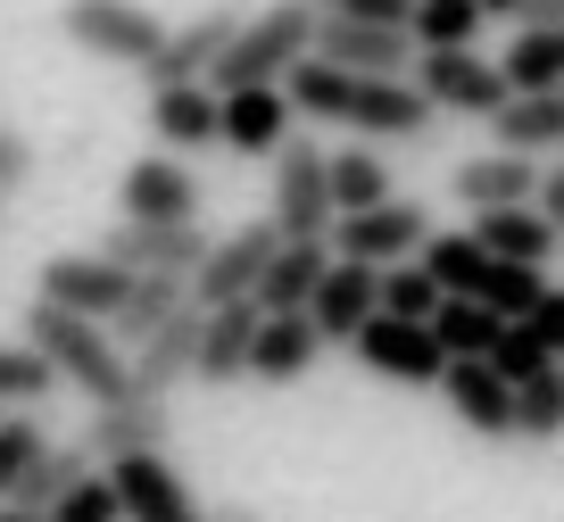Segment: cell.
Masks as SVG:
<instances>
[{
	"mask_svg": "<svg viewBox=\"0 0 564 522\" xmlns=\"http://www.w3.org/2000/svg\"><path fill=\"white\" fill-rule=\"evenodd\" d=\"M274 192H265V225L282 241H324L333 232V192H324V141L316 133H291L274 157Z\"/></svg>",
	"mask_w": 564,
	"mask_h": 522,
	"instance_id": "277c9868",
	"label": "cell"
},
{
	"mask_svg": "<svg viewBox=\"0 0 564 522\" xmlns=\"http://www.w3.org/2000/svg\"><path fill=\"white\" fill-rule=\"evenodd\" d=\"M58 34L75 42V51L108 58V67H150V58L166 51V25L141 9V0H67L58 9Z\"/></svg>",
	"mask_w": 564,
	"mask_h": 522,
	"instance_id": "5b68a950",
	"label": "cell"
},
{
	"mask_svg": "<svg viewBox=\"0 0 564 522\" xmlns=\"http://www.w3.org/2000/svg\"><path fill=\"white\" fill-rule=\"evenodd\" d=\"M448 192H457L474 216H490V208H531V199H540V157H514V150H474L457 174H448Z\"/></svg>",
	"mask_w": 564,
	"mask_h": 522,
	"instance_id": "ffe728a7",
	"label": "cell"
},
{
	"mask_svg": "<svg viewBox=\"0 0 564 522\" xmlns=\"http://www.w3.org/2000/svg\"><path fill=\"white\" fill-rule=\"evenodd\" d=\"M124 291H133V274H124V265H108L100 249H58V258L42 265V298H51V307H67V315H91V324H108Z\"/></svg>",
	"mask_w": 564,
	"mask_h": 522,
	"instance_id": "2e32d148",
	"label": "cell"
},
{
	"mask_svg": "<svg viewBox=\"0 0 564 522\" xmlns=\"http://www.w3.org/2000/svg\"><path fill=\"white\" fill-rule=\"evenodd\" d=\"M406 84L432 100V117H481L490 124L498 108H507V75H498V58H481L474 42H465V51H415Z\"/></svg>",
	"mask_w": 564,
	"mask_h": 522,
	"instance_id": "8992f818",
	"label": "cell"
},
{
	"mask_svg": "<svg viewBox=\"0 0 564 522\" xmlns=\"http://www.w3.org/2000/svg\"><path fill=\"white\" fill-rule=\"evenodd\" d=\"M324 265H333V241H282L274 249V265L258 274V315H300L307 298H316V282H324Z\"/></svg>",
	"mask_w": 564,
	"mask_h": 522,
	"instance_id": "603a6c76",
	"label": "cell"
},
{
	"mask_svg": "<svg viewBox=\"0 0 564 522\" xmlns=\"http://www.w3.org/2000/svg\"><path fill=\"white\" fill-rule=\"evenodd\" d=\"M100 472H108V489H117L124 522H199V514H208V505L192 498V481L166 465V448H150V456H117V465H100Z\"/></svg>",
	"mask_w": 564,
	"mask_h": 522,
	"instance_id": "9c48e42d",
	"label": "cell"
},
{
	"mask_svg": "<svg viewBox=\"0 0 564 522\" xmlns=\"http://www.w3.org/2000/svg\"><path fill=\"white\" fill-rule=\"evenodd\" d=\"M300 315L316 324L324 348H333V340H357V324H366V315H382V265L333 258V265H324V282H316V298H307Z\"/></svg>",
	"mask_w": 564,
	"mask_h": 522,
	"instance_id": "d6986e66",
	"label": "cell"
},
{
	"mask_svg": "<svg viewBox=\"0 0 564 522\" xmlns=\"http://www.w3.org/2000/svg\"><path fill=\"white\" fill-rule=\"evenodd\" d=\"M166 406L159 399H117V406H91V423H84V439L75 448L91 456V465H117V456H150V448H166Z\"/></svg>",
	"mask_w": 564,
	"mask_h": 522,
	"instance_id": "7402d4cb",
	"label": "cell"
},
{
	"mask_svg": "<svg viewBox=\"0 0 564 522\" xmlns=\"http://www.w3.org/2000/svg\"><path fill=\"white\" fill-rule=\"evenodd\" d=\"M42 448H51V439H42V423H34V415H0V498L18 489V472L34 465Z\"/></svg>",
	"mask_w": 564,
	"mask_h": 522,
	"instance_id": "74e56055",
	"label": "cell"
},
{
	"mask_svg": "<svg viewBox=\"0 0 564 522\" xmlns=\"http://www.w3.org/2000/svg\"><path fill=\"white\" fill-rule=\"evenodd\" d=\"M316 58L349 75H406L415 67V42L406 25H373V18H316Z\"/></svg>",
	"mask_w": 564,
	"mask_h": 522,
	"instance_id": "9a60e30c",
	"label": "cell"
},
{
	"mask_svg": "<svg viewBox=\"0 0 564 522\" xmlns=\"http://www.w3.org/2000/svg\"><path fill=\"white\" fill-rule=\"evenodd\" d=\"M382 315H399V324H432V315H441V282L423 274L415 258L382 265Z\"/></svg>",
	"mask_w": 564,
	"mask_h": 522,
	"instance_id": "d590c367",
	"label": "cell"
},
{
	"mask_svg": "<svg viewBox=\"0 0 564 522\" xmlns=\"http://www.w3.org/2000/svg\"><path fill=\"white\" fill-rule=\"evenodd\" d=\"M490 133H498V150H514V157L564 150V91H507V108L490 117Z\"/></svg>",
	"mask_w": 564,
	"mask_h": 522,
	"instance_id": "484cf974",
	"label": "cell"
},
{
	"mask_svg": "<svg viewBox=\"0 0 564 522\" xmlns=\"http://www.w3.org/2000/svg\"><path fill=\"white\" fill-rule=\"evenodd\" d=\"M25 348H34L42 366L58 373V390H75V399H91V406L133 399L124 348L108 340V324H91V315H67V307H51V298H34V307H25Z\"/></svg>",
	"mask_w": 564,
	"mask_h": 522,
	"instance_id": "7a4b0ae2",
	"label": "cell"
},
{
	"mask_svg": "<svg viewBox=\"0 0 564 522\" xmlns=\"http://www.w3.org/2000/svg\"><path fill=\"white\" fill-rule=\"evenodd\" d=\"M556 366H564V357H556Z\"/></svg>",
	"mask_w": 564,
	"mask_h": 522,
	"instance_id": "681fc988",
	"label": "cell"
},
{
	"mask_svg": "<svg viewBox=\"0 0 564 522\" xmlns=\"http://www.w3.org/2000/svg\"><path fill=\"white\" fill-rule=\"evenodd\" d=\"M432 390L448 399V415H457L474 439H514V382L490 366V357H448Z\"/></svg>",
	"mask_w": 564,
	"mask_h": 522,
	"instance_id": "5bb4252c",
	"label": "cell"
},
{
	"mask_svg": "<svg viewBox=\"0 0 564 522\" xmlns=\"http://www.w3.org/2000/svg\"><path fill=\"white\" fill-rule=\"evenodd\" d=\"M258 298H232V307H199V357H192V382H249V340H258Z\"/></svg>",
	"mask_w": 564,
	"mask_h": 522,
	"instance_id": "44dd1931",
	"label": "cell"
},
{
	"mask_svg": "<svg viewBox=\"0 0 564 522\" xmlns=\"http://www.w3.org/2000/svg\"><path fill=\"white\" fill-rule=\"evenodd\" d=\"M274 249H282V232L265 225H241V232H225V241H208V258H199V274H192V307H232V298H249L258 291V274L274 265Z\"/></svg>",
	"mask_w": 564,
	"mask_h": 522,
	"instance_id": "8fae6325",
	"label": "cell"
},
{
	"mask_svg": "<svg viewBox=\"0 0 564 522\" xmlns=\"http://www.w3.org/2000/svg\"><path fill=\"white\" fill-rule=\"evenodd\" d=\"M523 9L531 0H481V18H514V25H523Z\"/></svg>",
	"mask_w": 564,
	"mask_h": 522,
	"instance_id": "bcb514c9",
	"label": "cell"
},
{
	"mask_svg": "<svg viewBox=\"0 0 564 522\" xmlns=\"http://www.w3.org/2000/svg\"><path fill=\"white\" fill-rule=\"evenodd\" d=\"M324 192H333V216H357V208H382L390 199V166L373 141H349V150H324Z\"/></svg>",
	"mask_w": 564,
	"mask_h": 522,
	"instance_id": "f1b7e54d",
	"label": "cell"
},
{
	"mask_svg": "<svg viewBox=\"0 0 564 522\" xmlns=\"http://www.w3.org/2000/svg\"><path fill=\"white\" fill-rule=\"evenodd\" d=\"M117 199H124V216L133 225H192L199 216V183H192V166L183 157H133V166L117 174Z\"/></svg>",
	"mask_w": 564,
	"mask_h": 522,
	"instance_id": "e0dca14e",
	"label": "cell"
},
{
	"mask_svg": "<svg viewBox=\"0 0 564 522\" xmlns=\"http://www.w3.org/2000/svg\"><path fill=\"white\" fill-rule=\"evenodd\" d=\"M514 439H564V366H540L531 382H514Z\"/></svg>",
	"mask_w": 564,
	"mask_h": 522,
	"instance_id": "836d02e7",
	"label": "cell"
},
{
	"mask_svg": "<svg viewBox=\"0 0 564 522\" xmlns=\"http://www.w3.org/2000/svg\"><path fill=\"white\" fill-rule=\"evenodd\" d=\"M192 357H199V307H183L175 324H159L150 340L124 348V382H133V399H175L183 382H192Z\"/></svg>",
	"mask_w": 564,
	"mask_h": 522,
	"instance_id": "ac0fdd59",
	"label": "cell"
},
{
	"mask_svg": "<svg viewBox=\"0 0 564 522\" xmlns=\"http://www.w3.org/2000/svg\"><path fill=\"white\" fill-rule=\"evenodd\" d=\"M42 399H58V373L25 340H0V415H34Z\"/></svg>",
	"mask_w": 564,
	"mask_h": 522,
	"instance_id": "e575fe53",
	"label": "cell"
},
{
	"mask_svg": "<svg viewBox=\"0 0 564 522\" xmlns=\"http://www.w3.org/2000/svg\"><path fill=\"white\" fill-rule=\"evenodd\" d=\"M481 0H406V42L415 51H465L481 34Z\"/></svg>",
	"mask_w": 564,
	"mask_h": 522,
	"instance_id": "4dcf8cb0",
	"label": "cell"
},
{
	"mask_svg": "<svg viewBox=\"0 0 564 522\" xmlns=\"http://www.w3.org/2000/svg\"><path fill=\"white\" fill-rule=\"evenodd\" d=\"M300 124H333V133H366V141H406L423 150L432 141V100H423L406 75H349V67H324V58H300L282 75Z\"/></svg>",
	"mask_w": 564,
	"mask_h": 522,
	"instance_id": "6da1fadb",
	"label": "cell"
},
{
	"mask_svg": "<svg viewBox=\"0 0 564 522\" xmlns=\"http://www.w3.org/2000/svg\"><path fill=\"white\" fill-rule=\"evenodd\" d=\"M108 265H124V274H199V258H208V225H133V216H117V232L100 241Z\"/></svg>",
	"mask_w": 564,
	"mask_h": 522,
	"instance_id": "4fadbf2b",
	"label": "cell"
},
{
	"mask_svg": "<svg viewBox=\"0 0 564 522\" xmlns=\"http://www.w3.org/2000/svg\"><path fill=\"white\" fill-rule=\"evenodd\" d=\"M51 522H124V505H117V489H108V472L91 465L84 481H75L67 498L51 505Z\"/></svg>",
	"mask_w": 564,
	"mask_h": 522,
	"instance_id": "8d00e7d4",
	"label": "cell"
},
{
	"mask_svg": "<svg viewBox=\"0 0 564 522\" xmlns=\"http://www.w3.org/2000/svg\"><path fill=\"white\" fill-rule=\"evenodd\" d=\"M498 331H507V315H490L481 298H441V315H432V340H441V357H490Z\"/></svg>",
	"mask_w": 564,
	"mask_h": 522,
	"instance_id": "d6a6232c",
	"label": "cell"
},
{
	"mask_svg": "<svg viewBox=\"0 0 564 522\" xmlns=\"http://www.w3.org/2000/svg\"><path fill=\"white\" fill-rule=\"evenodd\" d=\"M474 241L490 249L498 265H540V274L556 265V249H564L556 225H547L540 208H490V216H474Z\"/></svg>",
	"mask_w": 564,
	"mask_h": 522,
	"instance_id": "cb8c5ba5",
	"label": "cell"
},
{
	"mask_svg": "<svg viewBox=\"0 0 564 522\" xmlns=\"http://www.w3.org/2000/svg\"><path fill=\"white\" fill-rule=\"evenodd\" d=\"M150 133L166 141V157H175V150H208V141H216V91L208 84L150 91Z\"/></svg>",
	"mask_w": 564,
	"mask_h": 522,
	"instance_id": "83f0119b",
	"label": "cell"
},
{
	"mask_svg": "<svg viewBox=\"0 0 564 522\" xmlns=\"http://www.w3.org/2000/svg\"><path fill=\"white\" fill-rule=\"evenodd\" d=\"M183 307H192V282H183V274H133V291H124L117 315H108V340L133 348V340H150L159 324H175Z\"/></svg>",
	"mask_w": 564,
	"mask_h": 522,
	"instance_id": "4316f807",
	"label": "cell"
},
{
	"mask_svg": "<svg viewBox=\"0 0 564 522\" xmlns=\"http://www.w3.org/2000/svg\"><path fill=\"white\" fill-rule=\"evenodd\" d=\"M300 133V108L282 84H249V91H216V141L232 157H274L282 141Z\"/></svg>",
	"mask_w": 564,
	"mask_h": 522,
	"instance_id": "7c38bea8",
	"label": "cell"
},
{
	"mask_svg": "<svg viewBox=\"0 0 564 522\" xmlns=\"http://www.w3.org/2000/svg\"><path fill=\"white\" fill-rule=\"evenodd\" d=\"M324 340L307 315H265L258 340H249V382H300V373H316Z\"/></svg>",
	"mask_w": 564,
	"mask_h": 522,
	"instance_id": "d4e9b609",
	"label": "cell"
},
{
	"mask_svg": "<svg viewBox=\"0 0 564 522\" xmlns=\"http://www.w3.org/2000/svg\"><path fill=\"white\" fill-rule=\"evenodd\" d=\"M357 366L382 373V382H406V390H432L441 382V340H432V324H399V315H366L357 324Z\"/></svg>",
	"mask_w": 564,
	"mask_h": 522,
	"instance_id": "ba28073f",
	"label": "cell"
},
{
	"mask_svg": "<svg viewBox=\"0 0 564 522\" xmlns=\"http://www.w3.org/2000/svg\"><path fill=\"white\" fill-rule=\"evenodd\" d=\"M316 18H373V25H406V0H307Z\"/></svg>",
	"mask_w": 564,
	"mask_h": 522,
	"instance_id": "60d3db41",
	"label": "cell"
},
{
	"mask_svg": "<svg viewBox=\"0 0 564 522\" xmlns=\"http://www.w3.org/2000/svg\"><path fill=\"white\" fill-rule=\"evenodd\" d=\"M316 58V9L307 0H274V9H249L232 51L208 67V91H249V84H282V75Z\"/></svg>",
	"mask_w": 564,
	"mask_h": 522,
	"instance_id": "3957f363",
	"label": "cell"
},
{
	"mask_svg": "<svg viewBox=\"0 0 564 522\" xmlns=\"http://www.w3.org/2000/svg\"><path fill=\"white\" fill-rule=\"evenodd\" d=\"M333 258L349 265H406L423 241H432V216H423V199H399L390 192L382 208H357V216H333Z\"/></svg>",
	"mask_w": 564,
	"mask_h": 522,
	"instance_id": "52a82bcc",
	"label": "cell"
},
{
	"mask_svg": "<svg viewBox=\"0 0 564 522\" xmlns=\"http://www.w3.org/2000/svg\"><path fill=\"white\" fill-rule=\"evenodd\" d=\"M531 208H540L547 225H556V241H564V166H540V199H531Z\"/></svg>",
	"mask_w": 564,
	"mask_h": 522,
	"instance_id": "7bdbcfd3",
	"label": "cell"
},
{
	"mask_svg": "<svg viewBox=\"0 0 564 522\" xmlns=\"http://www.w3.org/2000/svg\"><path fill=\"white\" fill-rule=\"evenodd\" d=\"M249 9H232V0H216V9H199L192 25H166V51L141 67V84L166 91V84H208V67L232 51V34H241Z\"/></svg>",
	"mask_w": 564,
	"mask_h": 522,
	"instance_id": "30bf717a",
	"label": "cell"
},
{
	"mask_svg": "<svg viewBox=\"0 0 564 522\" xmlns=\"http://www.w3.org/2000/svg\"><path fill=\"white\" fill-rule=\"evenodd\" d=\"M498 75H507V91H564V34L523 25L507 42V58H498Z\"/></svg>",
	"mask_w": 564,
	"mask_h": 522,
	"instance_id": "f546056e",
	"label": "cell"
},
{
	"mask_svg": "<svg viewBox=\"0 0 564 522\" xmlns=\"http://www.w3.org/2000/svg\"><path fill=\"white\" fill-rule=\"evenodd\" d=\"M523 25H547V34H564V0H531Z\"/></svg>",
	"mask_w": 564,
	"mask_h": 522,
	"instance_id": "ee69618b",
	"label": "cell"
},
{
	"mask_svg": "<svg viewBox=\"0 0 564 522\" xmlns=\"http://www.w3.org/2000/svg\"><path fill=\"white\" fill-rule=\"evenodd\" d=\"M25 174H34V141L0 124V199H9V192H25Z\"/></svg>",
	"mask_w": 564,
	"mask_h": 522,
	"instance_id": "b9f144b4",
	"label": "cell"
},
{
	"mask_svg": "<svg viewBox=\"0 0 564 522\" xmlns=\"http://www.w3.org/2000/svg\"><path fill=\"white\" fill-rule=\"evenodd\" d=\"M0 522H51V514H25V505H9V498H0Z\"/></svg>",
	"mask_w": 564,
	"mask_h": 522,
	"instance_id": "7dc6e473",
	"label": "cell"
},
{
	"mask_svg": "<svg viewBox=\"0 0 564 522\" xmlns=\"http://www.w3.org/2000/svg\"><path fill=\"white\" fill-rule=\"evenodd\" d=\"M199 522H274V514H258V505H208Z\"/></svg>",
	"mask_w": 564,
	"mask_h": 522,
	"instance_id": "f6af8a7d",
	"label": "cell"
},
{
	"mask_svg": "<svg viewBox=\"0 0 564 522\" xmlns=\"http://www.w3.org/2000/svg\"><path fill=\"white\" fill-rule=\"evenodd\" d=\"M0 208H9V199H0Z\"/></svg>",
	"mask_w": 564,
	"mask_h": 522,
	"instance_id": "c3c4849f",
	"label": "cell"
},
{
	"mask_svg": "<svg viewBox=\"0 0 564 522\" xmlns=\"http://www.w3.org/2000/svg\"><path fill=\"white\" fill-rule=\"evenodd\" d=\"M490 366L507 373V382H531V373H540V366H556V357H547V348L531 340L523 324H507V331H498V348H490Z\"/></svg>",
	"mask_w": 564,
	"mask_h": 522,
	"instance_id": "f35d334b",
	"label": "cell"
},
{
	"mask_svg": "<svg viewBox=\"0 0 564 522\" xmlns=\"http://www.w3.org/2000/svg\"><path fill=\"white\" fill-rule=\"evenodd\" d=\"M84 472H91V456L75 448V439H67V448H42L34 465L18 472V489H9V505H25V514H51V505L67 498L75 481H84Z\"/></svg>",
	"mask_w": 564,
	"mask_h": 522,
	"instance_id": "1f68e13d",
	"label": "cell"
},
{
	"mask_svg": "<svg viewBox=\"0 0 564 522\" xmlns=\"http://www.w3.org/2000/svg\"><path fill=\"white\" fill-rule=\"evenodd\" d=\"M514 324H523V331H531V340H540V348H547V357H564V282H547V291H540V298H531V307H523V315H514Z\"/></svg>",
	"mask_w": 564,
	"mask_h": 522,
	"instance_id": "ab89813d",
	"label": "cell"
}]
</instances>
